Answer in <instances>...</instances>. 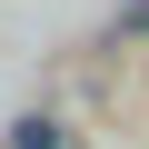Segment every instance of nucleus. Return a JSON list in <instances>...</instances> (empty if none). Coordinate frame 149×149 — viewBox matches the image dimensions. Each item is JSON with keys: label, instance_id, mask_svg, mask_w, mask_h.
Here are the masks:
<instances>
[{"label": "nucleus", "instance_id": "1", "mask_svg": "<svg viewBox=\"0 0 149 149\" xmlns=\"http://www.w3.org/2000/svg\"><path fill=\"white\" fill-rule=\"evenodd\" d=\"M10 149H60V119H20V129H10Z\"/></svg>", "mask_w": 149, "mask_h": 149}]
</instances>
